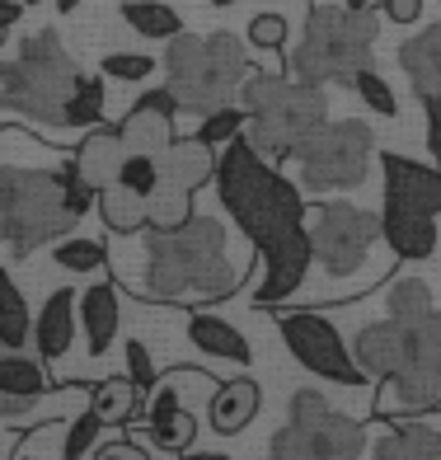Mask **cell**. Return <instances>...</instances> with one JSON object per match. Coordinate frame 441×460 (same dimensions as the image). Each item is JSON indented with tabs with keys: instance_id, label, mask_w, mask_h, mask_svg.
<instances>
[{
	"instance_id": "obj_1",
	"label": "cell",
	"mask_w": 441,
	"mask_h": 460,
	"mask_svg": "<svg viewBox=\"0 0 441 460\" xmlns=\"http://www.w3.org/2000/svg\"><path fill=\"white\" fill-rule=\"evenodd\" d=\"M216 193L235 226L249 235V244L263 254V282L254 291L259 305H278L305 287V273L314 263L310 230H305V193L291 183L278 164L263 160L244 137L221 146L216 155Z\"/></svg>"
},
{
	"instance_id": "obj_2",
	"label": "cell",
	"mask_w": 441,
	"mask_h": 460,
	"mask_svg": "<svg viewBox=\"0 0 441 460\" xmlns=\"http://www.w3.org/2000/svg\"><path fill=\"white\" fill-rule=\"evenodd\" d=\"M240 268L225 254L221 217L188 212L179 226H146V278L141 296L164 305L221 301L240 287Z\"/></svg>"
},
{
	"instance_id": "obj_3",
	"label": "cell",
	"mask_w": 441,
	"mask_h": 460,
	"mask_svg": "<svg viewBox=\"0 0 441 460\" xmlns=\"http://www.w3.org/2000/svg\"><path fill=\"white\" fill-rule=\"evenodd\" d=\"M357 367L366 381H385L381 413L413 418L441 404V310L432 305L418 320H381L366 324L352 343Z\"/></svg>"
},
{
	"instance_id": "obj_4",
	"label": "cell",
	"mask_w": 441,
	"mask_h": 460,
	"mask_svg": "<svg viewBox=\"0 0 441 460\" xmlns=\"http://www.w3.org/2000/svg\"><path fill=\"white\" fill-rule=\"evenodd\" d=\"M240 109L249 113L244 141L272 164H287L296 146L329 122L324 85H301L287 71H249L240 85Z\"/></svg>"
},
{
	"instance_id": "obj_5",
	"label": "cell",
	"mask_w": 441,
	"mask_h": 460,
	"mask_svg": "<svg viewBox=\"0 0 441 460\" xmlns=\"http://www.w3.org/2000/svg\"><path fill=\"white\" fill-rule=\"evenodd\" d=\"M375 33L381 24L371 10L310 5L301 43L287 52V75L301 85H352V75L371 66Z\"/></svg>"
},
{
	"instance_id": "obj_6",
	"label": "cell",
	"mask_w": 441,
	"mask_h": 460,
	"mask_svg": "<svg viewBox=\"0 0 441 460\" xmlns=\"http://www.w3.org/2000/svg\"><path fill=\"white\" fill-rule=\"evenodd\" d=\"M164 75L179 99V113H212L221 103H235L249 66V52L235 33H174L164 48Z\"/></svg>"
},
{
	"instance_id": "obj_7",
	"label": "cell",
	"mask_w": 441,
	"mask_h": 460,
	"mask_svg": "<svg viewBox=\"0 0 441 460\" xmlns=\"http://www.w3.org/2000/svg\"><path fill=\"white\" fill-rule=\"evenodd\" d=\"M75 61L52 29H38L19 43V57L0 66V109L43 128H61V109L75 85Z\"/></svg>"
},
{
	"instance_id": "obj_8",
	"label": "cell",
	"mask_w": 441,
	"mask_h": 460,
	"mask_svg": "<svg viewBox=\"0 0 441 460\" xmlns=\"http://www.w3.org/2000/svg\"><path fill=\"white\" fill-rule=\"evenodd\" d=\"M71 226L75 217L61 202L57 170H0V244L10 254H33L61 240Z\"/></svg>"
},
{
	"instance_id": "obj_9",
	"label": "cell",
	"mask_w": 441,
	"mask_h": 460,
	"mask_svg": "<svg viewBox=\"0 0 441 460\" xmlns=\"http://www.w3.org/2000/svg\"><path fill=\"white\" fill-rule=\"evenodd\" d=\"M366 451V428L343 418L320 390H296L287 428L268 442V460H357Z\"/></svg>"
},
{
	"instance_id": "obj_10",
	"label": "cell",
	"mask_w": 441,
	"mask_h": 460,
	"mask_svg": "<svg viewBox=\"0 0 441 460\" xmlns=\"http://www.w3.org/2000/svg\"><path fill=\"white\" fill-rule=\"evenodd\" d=\"M375 155V137L362 118H339L314 128L301 146H296V183L301 193H343V188L366 183Z\"/></svg>"
},
{
	"instance_id": "obj_11",
	"label": "cell",
	"mask_w": 441,
	"mask_h": 460,
	"mask_svg": "<svg viewBox=\"0 0 441 460\" xmlns=\"http://www.w3.org/2000/svg\"><path fill=\"white\" fill-rule=\"evenodd\" d=\"M305 230H310L314 263H320L329 278H352L357 268L366 263L371 244L381 240V217H371L352 202H320L310 212Z\"/></svg>"
},
{
	"instance_id": "obj_12",
	"label": "cell",
	"mask_w": 441,
	"mask_h": 460,
	"mask_svg": "<svg viewBox=\"0 0 441 460\" xmlns=\"http://www.w3.org/2000/svg\"><path fill=\"white\" fill-rule=\"evenodd\" d=\"M278 333H282V343L291 348V358H296L305 371L324 376V381H333V385H366V371L357 367L339 324L324 320L320 310H291V315L278 320Z\"/></svg>"
},
{
	"instance_id": "obj_13",
	"label": "cell",
	"mask_w": 441,
	"mask_h": 460,
	"mask_svg": "<svg viewBox=\"0 0 441 460\" xmlns=\"http://www.w3.org/2000/svg\"><path fill=\"white\" fill-rule=\"evenodd\" d=\"M381 174H385V202L409 207V212H441V164H418L409 155L381 151Z\"/></svg>"
},
{
	"instance_id": "obj_14",
	"label": "cell",
	"mask_w": 441,
	"mask_h": 460,
	"mask_svg": "<svg viewBox=\"0 0 441 460\" xmlns=\"http://www.w3.org/2000/svg\"><path fill=\"white\" fill-rule=\"evenodd\" d=\"M155 164H160V183L179 188V193H188V198L202 193V188L216 179V151L198 137H174L155 155Z\"/></svg>"
},
{
	"instance_id": "obj_15",
	"label": "cell",
	"mask_w": 441,
	"mask_h": 460,
	"mask_svg": "<svg viewBox=\"0 0 441 460\" xmlns=\"http://www.w3.org/2000/svg\"><path fill=\"white\" fill-rule=\"evenodd\" d=\"M146 432L151 442L164 451H188L198 437V418L188 413V404L179 400V381H164L151 394V409H146Z\"/></svg>"
},
{
	"instance_id": "obj_16",
	"label": "cell",
	"mask_w": 441,
	"mask_h": 460,
	"mask_svg": "<svg viewBox=\"0 0 441 460\" xmlns=\"http://www.w3.org/2000/svg\"><path fill=\"white\" fill-rule=\"evenodd\" d=\"M381 240L394 249V259H432L437 254V244H441V230L428 212H409V207H390L385 202V212H381Z\"/></svg>"
},
{
	"instance_id": "obj_17",
	"label": "cell",
	"mask_w": 441,
	"mask_h": 460,
	"mask_svg": "<svg viewBox=\"0 0 441 460\" xmlns=\"http://www.w3.org/2000/svg\"><path fill=\"white\" fill-rule=\"evenodd\" d=\"M75 329H80L75 296H71V287H61V291H52V296L43 301V310H38V320H33V343H38V358H43V362L66 358L71 343H75Z\"/></svg>"
},
{
	"instance_id": "obj_18",
	"label": "cell",
	"mask_w": 441,
	"mask_h": 460,
	"mask_svg": "<svg viewBox=\"0 0 441 460\" xmlns=\"http://www.w3.org/2000/svg\"><path fill=\"white\" fill-rule=\"evenodd\" d=\"M188 343H193L202 358H216V362H230V367H249L254 348L249 339L221 315H207V310H193L188 315Z\"/></svg>"
},
{
	"instance_id": "obj_19",
	"label": "cell",
	"mask_w": 441,
	"mask_h": 460,
	"mask_svg": "<svg viewBox=\"0 0 441 460\" xmlns=\"http://www.w3.org/2000/svg\"><path fill=\"white\" fill-rule=\"evenodd\" d=\"M75 315H80V329H85L90 358H103L109 343L118 339V287L113 282L85 287V291H80V301H75Z\"/></svg>"
},
{
	"instance_id": "obj_20",
	"label": "cell",
	"mask_w": 441,
	"mask_h": 460,
	"mask_svg": "<svg viewBox=\"0 0 441 460\" xmlns=\"http://www.w3.org/2000/svg\"><path fill=\"white\" fill-rule=\"evenodd\" d=\"M259 409H263L259 381H249V376H230V381H221L216 394H212V428L221 437H235V432H244L249 423H254Z\"/></svg>"
},
{
	"instance_id": "obj_21",
	"label": "cell",
	"mask_w": 441,
	"mask_h": 460,
	"mask_svg": "<svg viewBox=\"0 0 441 460\" xmlns=\"http://www.w3.org/2000/svg\"><path fill=\"white\" fill-rule=\"evenodd\" d=\"M71 160H75V170L85 174V183L109 188V183L118 179V170H122V160H128V146H122L118 128H94V132L71 151Z\"/></svg>"
},
{
	"instance_id": "obj_22",
	"label": "cell",
	"mask_w": 441,
	"mask_h": 460,
	"mask_svg": "<svg viewBox=\"0 0 441 460\" xmlns=\"http://www.w3.org/2000/svg\"><path fill=\"white\" fill-rule=\"evenodd\" d=\"M399 66H404L409 85L418 99L428 94H441V24L413 33L404 48H399Z\"/></svg>"
},
{
	"instance_id": "obj_23",
	"label": "cell",
	"mask_w": 441,
	"mask_h": 460,
	"mask_svg": "<svg viewBox=\"0 0 441 460\" xmlns=\"http://www.w3.org/2000/svg\"><path fill=\"white\" fill-rule=\"evenodd\" d=\"M371 456L375 460H441V428H423L413 418H404V428L375 437Z\"/></svg>"
},
{
	"instance_id": "obj_24",
	"label": "cell",
	"mask_w": 441,
	"mask_h": 460,
	"mask_svg": "<svg viewBox=\"0 0 441 460\" xmlns=\"http://www.w3.org/2000/svg\"><path fill=\"white\" fill-rule=\"evenodd\" d=\"M118 137H122V146H128V151H137V155H160L164 146L174 141V118L132 103V113L118 122Z\"/></svg>"
},
{
	"instance_id": "obj_25",
	"label": "cell",
	"mask_w": 441,
	"mask_h": 460,
	"mask_svg": "<svg viewBox=\"0 0 441 460\" xmlns=\"http://www.w3.org/2000/svg\"><path fill=\"white\" fill-rule=\"evenodd\" d=\"M94 207H99V221L109 230H118V235H137V230H146V198L132 193V188H122L118 179L109 188H99Z\"/></svg>"
},
{
	"instance_id": "obj_26",
	"label": "cell",
	"mask_w": 441,
	"mask_h": 460,
	"mask_svg": "<svg viewBox=\"0 0 441 460\" xmlns=\"http://www.w3.org/2000/svg\"><path fill=\"white\" fill-rule=\"evenodd\" d=\"M0 390L14 400H43L48 394V376H43V358H24V348H0Z\"/></svg>"
},
{
	"instance_id": "obj_27",
	"label": "cell",
	"mask_w": 441,
	"mask_h": 460,
	"mask_svg": "<svg viewBox=\"0 0 441 460\" xmlns=\"http://www.w3.org/2000/svg\"><path fill=\"white\" fill-rule=\"evenodd\" d=\"M122 24L141 38H164V43H170L174 33H183L179 10L164 5V0H122Z\"/></svg>"
},
{
	"instance_id": "obj_28",
	"label": "cell",
	"mask_w": 441,
	"mask_h": 460,
	"mask_svg": "<svg viewBox=\"0 0 441 460\" xmlns=\"http://www.w3.org/2000/svg\"><path fill=\"white\" fill-rule=\"evenodd\" d=\"M33 333V320H29V305H24V291L14 287V278L0 268V348H24Z\"/></svg>"
},
{
	"instance_id": "obj_29",
	"label": "cell",
	"mask_w": 441,
	"mask_h": 460,
	"mask_svg": "<svg viewBox=\"0 0 441 460\" xmlns=\"http://www.w3.org/2000/svg\"><path fill=\"white\" fill-rule=\"evenodd\" d=\"M103 118V80L99 75H75V85L61 109V128H99Z\"/></svg>"
},
{
	"instance_id": "obj_30",
	"label": "cell",
	"mask_w": 441,
	"mask_h": 460,
	"mask_svg": "<svg viewBox=\"0 0 441 460\" xmlns=\"http://www.w3.org/2000/svg\"><path fill=\"white\" fill-rule=\"evenodd\" d=\"M141 404V390L128 381V376H113V381H103L90 390V409L103 418V423H128Z\"/></svg>"
},
{
	"instance_id": "obj_31",
	"label": "cell",
	"mask_w": 441,
	"mask_h": 460,
	"mask_svg": "<svg viewBox=\"0 0 441 460\" xmlns=\"http://www.w3.org/2000/svg\"><path fill=\"white\" fill-rule=\"evenodd\" d=\"M385 310L394 320H418V315H428L432 310V291L423 278H394L385 287Z\"/></svg>"
},
{
	"instance_id": "obj_32",
	"label": "cell",
	"mask_w": 441,
	"mask_h": 460,
	"mask_svg": "<svg viewBox=\"0 0 441 460\" xmlns=\"http://www.w3.org/2000/svg\"><path fill=\"white\" fill-rule=\"evenodd\" d=\"M244 122H249V113L240 109V103H221V109L202 113V122H198V141H207L212 151H221V146H230L235 137H244Z\"/></svg>"
},
{
	"instance_id": "obj_33",
	"label": "cell",
	"mask_w": 441,
	"mask_h": 460,
	"mask_svg": "<svg viewBox=\"0 0 441 460\" xmlns=\"http://www.w3.org/2000/svg\"><path fill=\"white\" fill-rule=\"evenodd\" d=\"M103 244L99 240H80V235H61L57 249H52V263L66 268V273H99L103 268Z\"/></svg>"
},
{
	"instance_id": "obj_34",
	"label": "cell",
	"mask_w": 441,
	"mask_h": 460,
	"mask_svg": "<svg viewBox=\"0 0 441 460\" xmlns=\"http://www.w3.org/2000/svg\"><path fill=\"white\" fill-rule=\"evenodd\" d=\"M188 212H193V198L188 193H179V188H170V183H155V193L146 198V226H179Z\"/></svg>"
},
{
	"instance_id": "obj_35",
	"label": "cell",
	"mask_w": 441,
	"mask_h": 460,
	"mask_svg": "<svg viewBox=\"0 0 441 460\" xmlns=\"http://www.w3.org/2000/svg\"><path fill=\"white\" fill-rule=\"evenodd\" d=\"M57 183H61V202H66V212H71L75 221L85 217L90 207H94V198H99V188H94V183H85V174L75 170V160H71V155L61 160V170H57Z\"/></svg>"
},
{
	"instance_id": "obj_36",
	"label": "cell",
	"mask_w": 441,
	"mask_h": 460,
	"mask_svg": "<svg viewBox=\"0 0 441 460\" xmlns=\"http://www.w3.org/2000/svg\"><path fill=\"white\" fill-rule=\"evenodd\" d=\"M352 90H357V99H362L371 113L399 118V99H394V90H390V80H385V75H375L371 66H362V71L352 75Z\"/></svg>"
},
{
	"instance_id": "obj_37",
	"label": "cell",
	"mask_w": 441,
	"mask_h": 460,
	"mask_svg": "<svg viewBox=\"0 0 441 460\" xmlns=\"http://www.w3.org/2000/svg\"><path fill=\"white\" fill-rule=\"evenodd\" d=\"M99 432H103V418L94 409H80V418L66 428V442H61V460H85L99 447Z\"/></svg>"
},
{
	"instance_id": "obj_38",
	"label": "cell",
	"mask_w": 441,
	"mask_h": 460,
	"mask_svg": "<svg viewBox=\"0 0 441 460\" xmlns=\"http://www.w3.org/2000/svg\"><path fill=\"white\" fill-rule=\"evenodd\" d=\"M160 66L155 57H146V52H109L99 61V71L109 75V80H128V85H137V80H146Z\"/></svg>"
},
{
	"instance_id": "obj_39",
	"label": "cell",
	"mask_w": 441,
	"mask_h": 460,
	"mask_svg": "<svg viewBox=\"0 0 441 460\" xmlns=\"http://www.w3.org/2000/svg\"><path fill=\"white\" fill-rule=\"evenodd\" d=\"M118 183H122V188H132V193H141V198H151V193H155V183H160V164H155V155H137V151H128V160H122V170H118Z\"/></svg>"
},
{
	"instance_id": "obj_40",
	"label": "cell",
	"mask_w": 441,
	"mask_h": 460,
	"mask_svg": "<svg viewBox=\"0 0 441 460\" xmlns=\"http://www.w3.org/2000/svg\"><path fill=\"white\" fill-rule=\"evenodd\" d=\"M249 43L259 52H282L287 48V19L282 14H254L249 19Z\"/></svg>"
},
{
	"instance_id": "obj_41",
	"label": "cell",
	"mask_w": 441,
	"mask_h": 460,
	"mask_svg": "<svg viewBox=\"0 0 441 460\" xmlns=\"http://www.w3.org/2000/svg\"><path fill=\"white\" fill-rule=\"evenodd\" d=\"M128 381L146 394V390H151L155 385V362H151V352H146V343H128Z\"/></svg>"
},
{
	"instance_id": "obj_42",
	"label": "cell",
	"mask_w": 441,
	"mask_h": 460,
	"mask_svg": "<svg viewBox=\"0 0 441 460\" xmlns=\"http://www.w3.org/2000/svg\"><path fill=\"white\" fill-rule=\"evenodd\" d=\"M94 460H151V451L128 442V437H118V442H99L94 447Z\"/></svg>"
},
{
	"instance_id": "obj_43",
	"label": "cell",
	"mask_w": 441,
	"mask_h": 460,
	"mask_svg": "<svg viewBox=\"0 0 441 460\" xmlns=\"http://www.w3.org/2000/svg\"><path fill=\"white\" fill-rule=\"evenodd\" d=\"M423 109H428V155L432 164H441V94H428Z\"/></svg>"
},
{
	"instance_id": "obj_44",
	"label": "cell",
	"mask_w": 441,
	"mask_h": 460,
	"mask_svg": "<svg viewBox=\"0 0 441 460\" xmlns=\"http://www.w3.org/2000/svg\"><path fill=\"white\" fill-rule=\"evenodd\" d=\"M418 14H423V0H385V19L394 24H418Z\"/></svg>"
},
{
	"instance_id": "obj_45",
	"label": "cell",
	"mask_w": 441,
	"mask_h": 460,
	"mask_svg": "<svg viewBox=\"0 0 441 460\" xmlns=\"http://www.w3.org/2000/svg\"><path fill=\"white\" fill-rule=\"evenodd\" d=\"M33 409V400H14V394L0 390V423H14V418H24Z\"/></svg>"
},
{
	"instance_id": "obj_46",
	"label": "cell",
	"mask_w": 441,
	"mask_h": 460,
	"mask_svg": "<svg viewBox=\"0 0 441 460\" xmlns=\"http://www.w3.org/2000/svg\"><path fill=\"white\" fill-rule=\"evenodd\" d=\"M19 14H24V5H19V0H0V43H5V33L19 24Z\"/></svg>"
},
{
	"instance_id": "obj_47",
	"label": "cell",
	"mask_w": 441,
	"mask_h": 460,
	"mask_svg": "<svg viewBox=\"0 0 441 460\" xmlns=\"http://www.w3.org/2000/svg\"><path fill=\"white\" fill-rule=\"evenodd\" d=\"M179 460H230L225 451H183Z\"/></svg>"
},
{
	"instance_id": "obj_48",
	"label": "cell",
	"mask_w": 441,
	"mask_h": 460,
	"mask_svg": "<svg viewBox=\"0 0 441 460\" xmlns=\"http://www.w3.org/2000/svg\"><path fill=\"white\" fill-rule=\"evenodd\" d=\"M348 10H371V0H343Z\"/></svg>"
},
{
	"instance_id": "obj_49",
	"label": "cell",
	"mask_w": 441,
	"mask_h": 460,
	"mask_svg": "<svg viewBox=\"0 0 441 460\" xmlns=\"http://www.w3.org/2000/svg\"><path fill=\"white\" fill-rule=\"evenodd\" d=\"M75 5H80V0H57V10H61V14H71Z\"/></svg>"
},
{
	"instance_id": "obj_50",
	"label": "cell",
	"mask_w": 441,
	"mask_h": 460,
	"mask_svg": "<svg viewBox=\"0 0 441 460\" xmlns=\"http://www.w3.org/2000/svg\"><path fill=\"white\" fill-rule=\"evenodd\" d=\"M10 460H33V456H29V451H24V447H19V451H14V456H10Z\"/></svg>"
},
{
	"instance_id": "obj_51",
	"label": "cell",
	"mask_w": 441,
	"mask_h": 460,
	"mask_svg": "<svg viewBox=\"0 0 441 460\" xmlns=\"http://www.w3.org/2000/svg\"><path fill=\"white\" fill-rule=\"evenodd\" d=\"M212 5H216V10H225V5H240V0H212Z\"/></svg>"
},
{
	"instance_id": "obj_52",
	"label": "cell",
	"mask_w": 441,
	"mask_h": 460,
	"mask_svg": "<svg viewBox=\"0 0 441 460\" xmlns=\"http://www.w3.org/2000/svg\"><path fill=\"white\" fill-rule=\"evenodd\" d=\"M24 5H43V0H24Z\"/></svg>"
},
{
	"instance_id": "obj_53",
	"label": "cell",
	"mask_w": 441,
	"mask_h": 460,
	"mask_svg": "<svg viewBox=\"0 0 441 460\" xmlns=\"http://www.w3.org/2000/svg\"><path fill=\"white\" fill-rule=\"evenodd\" d=\"M0 137H5V128H0Z\"/></svg>"
},
{
	"instance_id": "obj_54",
	"label": "cell",
	"mask_w": 441,
	"mask_h": 460,
	"mask_svg": "<svg viewBox=\"0 0 441 460\" xmlns=\"http://www.w3.org/2000/svg\"><path fill=\"white\" fill-rule=\"evenodd\" d=\"M437 230H441V226H437Z\"/></svg>"
}]
</instances>
